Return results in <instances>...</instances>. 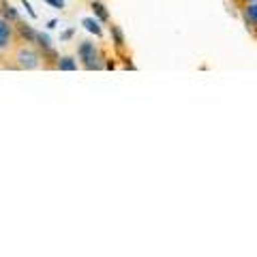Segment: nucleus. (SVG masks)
<instances>
[{"mask_svg":"<svg viewBox=\"0 0 257 257\" xmlns=\"http://www.w3.org/2000/svg\"><path fill=\"white\" fill-rule=\"evenodd\" d=\"M9 67L15 71H41L45 69V56L35 43L30 41H20L15 43L13 52L9 54Z\"/></svg>","mask_w":257,"mask_h":257,"instance_id":"nucleus-1","label":"nucleus"},{"mask_svg":"<svg viewBox=\"0 0 257 257\" xmlns=\"http://www.w3.org/2000/svg\"><path fill=\"white\" fill-rule=\"evenodd\" d=\"M77 62L79 67H84L88 71H94V69H103V56L101 50L90 41H84L79 43L77 47Z\"/></svg>","mask_w":257,"mask_h":257,"instance_id":"nucleus-2","label":"nucleus"},{"mask_svg":"<svg viewBox=\"0 0 257 257\" xmlns=\"http://www.w3.org/2000/svg\"><path fill=\"white\" fill-rule=\"evenodd\" d=\"M20 41L18 32H15V26L5 18V15H0V58H9V54L13 52L15 43Z\"/></svg>","mask_w":257,"mask_h":257,"instance_id":"nucleus-3","label":"nucleus"},{"mask_svg":"<svg viewBox=\"0 0 257 257\" xmlns=\"http://www.w3.org/2000/svg\"><path fill=\"white\" fill-rule=\"evenodd\" d=\"M242 18L246 22V26L257 32V0L242 5Z\"/></svg>","mask_w":257,"mask_h":257,"instance_id":"nucleus-4","label":"nucleus"},{"mask_svg":"<svg viewBox=\"0 0 257 257\" xmlns=\"http://www.w3.org/2000/svg\"><path fill=\"white\" fill-rule=\"evenodd\" d=\"M238 3H240V5H244V3H253V0H238Z\"/></svg>","mask_w":257,"mask_h":257,"instance_id":"nucleus-5","label":"nucleus"}]
</instances>
